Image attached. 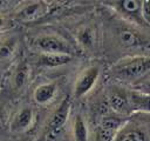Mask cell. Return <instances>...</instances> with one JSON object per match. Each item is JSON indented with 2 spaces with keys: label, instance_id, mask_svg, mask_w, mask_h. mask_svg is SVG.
<instances>
[{
  "label": "cell",
  "instance_id": "obj_9",
  "mask_svg": "<svg viewBox=\"0 0 150 141\" xmlns=\"http://www.w3.org/2000/svg\"><path fill=\"white\" fill-rule=\"evenodd\" d=\"M108 106L116 115H120V116L132 113L129 98H128V92L127 93H123L120 90L111 92L108 96Z\"/></svg>",
  "mask_w": 150,
  "mask_h": 141
},
{
  "label": "cell",
  "instance_id": "obj_2",
  "mask_svg": "<svg viewBox=\"0 0 150 141\" xmlns=\"http://www.w3.org/2000/svg\"><path fill=\"white\" fill-rule=\"evenodd\" d=\"M33 46L40 54H74L70 43L55 34H43L35 38Z\"/></svg>",
  "mask_w": 150,
  "mask_h": 141
},
{
  "label": "cell",
  "instance_id": "obj_20",
  "mask_svg": "<svg viewBox=\"0 0 150 141\" xmlns=\"http://www.w3.org/2000/svg\"><path fill=\"white\" fill-rule=\"evenodd\" d=\"M139 83L141 85L138 86L137 90L143 92V93H146V94H150V74L145 79H143L142 81H139Z\"/></svg>",
  "mask_w": 150,
  "mask_h": 141
},
{
  "label": "cell",
  "instance_id": "obj_11",
  "mask_svg": "<svg viewBox=\"0 0 150 141\" xmlns=\"http://www.w3.org/2000/svg\"><path fill=\"white\" fill-rule=\"evenodd\" d=\"M128 98L132 113H150V94L134 89L128 92Z\"/></svg>",
  "mask_w": 150,
  "mask_h": 141
},
{
  "label": "cell",
  "instance_id": "obj_8",
  "mask_svg": "<svg viewBox=\"0 0 150 141\" xmlns=\"http://www.w3.org/2000/svg\"><path fill=\"white\" fill-rule=\"evenodd\" d=\"M109 6H111L116 12H118L122 16L131 20L132 22L137 25H144L142 19V1L137 0H122V1H115L110 2Z\"/></svg>",
  "mask_w": 150,
  "mask_h": 141
},
{
  "label": "cell",
  "instance_id": "obj_4",
  "mask_svg": "<svg viewBox=\"0 0 150 141\" xmlns=\"http://www.w3.org/2000/svg\"><path fill=\"white\" fill-rule=\"evenodd\" d=\"M116 39L122 47L128 49L142 48L143 46H148L150 41L148 36L138 31V28L132 26H118L116 31Z\"/></svg>",
  "mask_w": 150,
  "mask_h": 141
},
{
  "label": "cell",
  "instance_id": "obj_14",
  "mask_svg": "<svg viewBox=\"0 0 150 141\" xmlns=\"http://www.w3.org/2000/svg\"><path fill=\"white\" fill-rule=\"evenodd\" d=\"M76 39L80 46L84 49H93L97 41L96 29L93 25H84L80 27L76 33Z\"/></svg>",
  "mask_w": 150,
  "mask_h": 141
},
{
  "label": "cell",
  "instance_id": "obj_1",
  "mask_svg": "<svg viewBox=\"0 0 150 141\" xmlns=\"http://www.w3.org/2000/svg\"><path fill=\"white\" fill-rule=\"evenodd\" d=\"M122 81H142L150 74V55L134 54L120 59L110 69Z\"/></svg>",
  "mask_w": 150,
  "mask_h": 141
},
{
  "label": "cell",
  "instance_id": "obj_3",
  "mask_svg": "<svg viewBox=\"0 0 150 141\" xmlns=\"http://www.w3.org/2000/svg\"><path fill=\"white\" fill-rule=\"evenodd\" d=\"M100 75H101V67L98 65H91L84 68L75 80L73 88V96L80 99L87 95L96 85Z\"/></svg>",
  "mask_w": 150,
  "mask_h": 141
},
{
  "label": "cell",
  "instance_id": "obj_15",
  "mask_svg": "<svg viewBox=\"0 0 150 141\" xmlns=\"http://www.w3.org/2000/svg\"><path fill=\"white\" fill-rule=\"evenodd\" d=\"M74 55L69 54H40L39 65L48 68H55L68 65L73 60Z\"/></svg>",
  "mask_w": 150,
  "mask_h": 141
},
{
  "label": "cell",
  "instance_id": "obj_10",
  "mask_svg": "<svg viewBox=\"0 0 150 141\" xmlns=\"http://www.w3.org/2000/svg\"><path fill=\"white\" fill-rule=\"evenodd\" d=\"M34 120V110L30 106L21 107L14 115L11 125V129L14 132H23L30 127Z\"/></svg>",
  "mask_w": 150,
  "mask_h": 141
},
{
  "label": "cell",
  "instance_id": "obj_18",
  "mask_svg": "<svg viewBox=\"0 0 150 141\" xmlns=\"http://www.w3.org/2000/svg\"><path fill=\"white\" fill-rule=\"evenodd\" d=\"M16 49V39L14 38H8L5 39L0 43V59L1 60H7L13 56Z\"/></svg>",
  "mask_w": 150,
  "mask_h": 141
},
{
  "label": "cell",
  "instance_id": "obj_12",
  "mask_svg": "<svg viewBox=\"0 0 150 141\" xmlns=\"http://www.w3.org/2000/svg\"><path fill=\"white\" fill-rule=\"evenodd\" d=\"M57 86L55 82H45L39 85L33 92V99L39 105L49 103L56 95Z\"/></svg>",
  "mask_w": 150,
  "mask_h": 141
},
{
  "label": "cell",
  "instance_id": "obj_19",
  "mask_svg": "<svg viewBox=\"0 0 150 141\" xmlns=\"http://www.w3.org/2000/svg\"><path fill=\"white\" fill-rule=\"evenodd\" d=\"M142 19L145 26L150 27V0L142 1Z\"/></svg>",
  "mask_w": 150,
  "mask_h": 141
},
{
  "label": "cell",
  "instance_id": "obj_7",
  "mask_svg": "<svg viewBox=\"0 0 150 141\" xmlns=\"http://www.w3.org/2000/svg\"><path fill=\"white\" fill-rule=\"evenodd\" d=\"M69 114H70V101L68 98H66L59 105V107L55 109V112L53 113V115L48 121V132H47L48 137L54 139L59 135L60 130L67 123Z\"/></svg>",
  "mask_w": 150,
  "mask_h": 141
},
{
  "label": "cell",
  "instance_id": "obj_13",
  "mask_svg": "<svg viewBox=\"0 0 150 141\" xmlns=\"http://www.w3.org/2000/svg\"><path fill=\"white\" fill-rule=\"evenodd\" d=\"M115 141H149V135L141 126H124L117 134Z\"/></svg>",
  "mask_w": 150,
  "mask_h": 141
},
{
  "label": "cell",
  "instance_id": "obj_17",
  "mask_svg": "<svg viewBox=\"0 0 150 141\" xmlns=\"http://www.w3.org/2000/svg\"><path fill=\"white\" fill-rule=\"evenodd\" d=\"M29 78V67L26 62H19L13 73V85L15 89H22Z\"/></svg>",
  "mask_w": 150,
  "mask_h": 141
},
{
  "label": "cell",
  "instance_id": "obj_5",
  "mask_svg": "<svg viewBox=\"0 0 150 141\" xmlns=\"http://www.w3.org/2000/svg\"><path fill=\"white\" fill-rule=\"evenodd\" d=\"M49 12V4L45 1H27L22 2L16 9L14 18L22 22L35 21L45 16Z\"/></svg>",
  "mask_w": 150,
  "mask_h": 141
},
{
  "label": "cell",
  "instance_id": "obj_6",
  "mask_svg": "<svg viewBox=\"0 0 150 141\" xmlns=\"http://www.w3.org/2000/svg\"><path fill=\"white\" fill-rule=\"evenodd\" d=\"M125 126V119L120 115H104L98 126L101 141H115L120 130Z\"/></svg>",
  "mask_w": 150,
  "mask_h": 141
},
{
  "label": "cell",
  "instance_id": "obj_16",
  "mask_svg": "<svg viewBox=\"0 0 150 141\" xmlns=\"http://www.w3.org/2000/svg\"><path fill=\"white\" fill-rule=\"evenodd\" d=\"M71 134H73L74 141H88L89 140L88 125L82 114H76L73 118Z\"/></svg>",
  "mask_w": 150,
  "mask_h": 141
}]
</instances>
